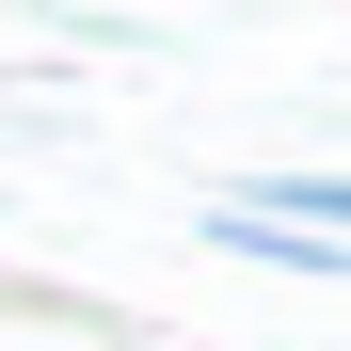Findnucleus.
Returning a JSON list of instances; mask_svg holds the SVG:
<instances>
[{"instance_id":"nucleus-1","label":"nucleus","mask_w":351,"mask_h":351,"mask_svg":"<svg viewBox=\"0 0 351 351\" xmlns=\"http://www.w3.org/2000/svg\"><path fill=\"white\" fill-rule=\"evenodd\" d=\"M240 208H271V223H351V176H271V192H240Z\"/></svg>"}]
</instances>
